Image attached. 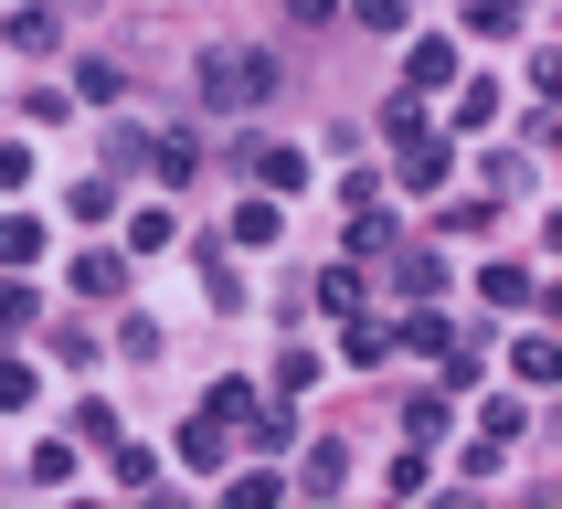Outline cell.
I'll return each mask as SVG.
<instances>
[{"mask_svg": "<svg viewBox=\"0 0 562 509\" xmlns=\"http://www.w3.org/2000/svg\"><path fill=\"white\" fill-rule=\"evenodd\" d=\"M255 170H266L277 191H297V181H308V159H297V149H255Z\"/></svg>", "mask_w": 562, "mask_h": 509, "instance_id": "277c9868", "label": "cell"}, {"mask_svg": "<svg viewBox=\"0 0 562 509\" xmlns=\"http://www.w3.org/2000/svg\"><path fill=\"white\" fill-rule=\"evenodd\" d=\"M0 255H11V265H32V255H43V223L11 213V223H0Z\"/></svg>", "mask_w": 562, "mask_h": 509, "instance_id": "3957f363", "label": "cell"}, {"mask_svg": "<svg viewBox=\"0 0 562 509\" xmlns=\"http://www.w3.org/2000/svg\"><path fill=\"white\" fill-rule=\"evenodd\" d=\"M223 436H234V425H223V414L202 404V425H191V436H181V456H191V467H223Z\"/></svg>", "mask_w": 562, "mask_h": 509, "instance_id": "7a4b0ae2", "label": "cell"}, {"mask_svg": "<svg viewBox=\"0 0 562 509\" xmlns=\"http://www.w3.org/2000/svg\"><path fill=\"white\" fill-rule=\"evenodd\" d=\"M202 95L213 106H266L277 95V54H213L202 64Z\"/></svg>", "mask_w": 562, "mask_h": 509, "instance_id": "6da1fadb", "label": "cell"}]
</instances>
